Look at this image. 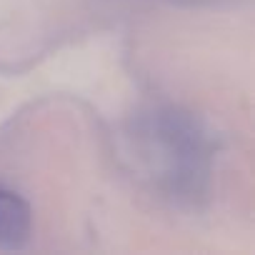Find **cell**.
<instances>
[{
  "label": "cell",
  "instance_id": "6da1fadb",
  "mask_svg": "<svg viewBox=\"0 0 255 255\" xmlns=\"http://www.w3.org/2000/svg\"><path fill=\"white\" fill-rule=\"evenodd\" d=\"M33 213L25 198L0 183V248L20 250L30 240Z\"/></svg>",
  "mask_w": 255,
  "mask_h": 255
}]
</instances>
